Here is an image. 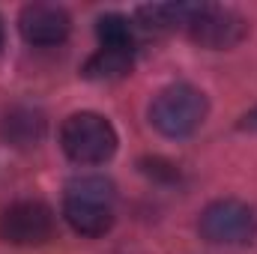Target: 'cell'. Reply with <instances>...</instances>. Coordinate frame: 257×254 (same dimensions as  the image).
I'll use <instances>...</instances> for the list:
<instances>
[{
	"instance_id": "1",
	"label": "cell",
	"mask_w": 257,
	"mask_h": 254,
	"mask_svg": "<svg viewBox=\"0 0 257 254\" xmlns=\"http://www.w3.org/2000/svg\"><path fill=\"white\" fill-rule=\"evenodd\" d=\"M63 215L81 236H105L114 224V183L105 177H78L66 186Z\"/></svg>"
},
{
	"instance_id": "2",
	"label": "cell",
	"mask_w": 257,
	"mask_h": 254,
	"mask_svg": "<svg viewBox=\"0 0 257 254\" xmlns=\"http://www.w3.org/2000/svg\"><path fill=\"white\" fill-rule=\"evenodd\" d=\"M209 114L206 96L192 84H171L150 102V123L165 138H189L203 126Z\"/></svg>"
},
{
	"instance_id": "3",
	"label": "cell",
	"mask_w": 257,
	"mask_h": 254,
	"mask_svg": "<svg viewBox=\"0 0 257 254\" xmlns=\"http://www.w3.org/2000/svg\"><path fill=\"white\" fill-rule=\"evenodd\" d=\"M117 129L96 111L66 117L60 126V147L75 165H102L117 153Z\"/></svg>"
},
{
	"instance_id": "4",
	"label": "cell",
	"mask_w": 257,
	"mask_h": 254,
	"mask_svg": "<svg viewBox=\"0 0 257 254\" xmlns=\"http://www.w3.org/2000/svg\"><path fill=\"white\" fill-rule=\"evenodd\" d=\"M254 209L242 200L224 197V200H212L197 221V230L203 239L218 242V245H236L245 242L254 233Z\"/></svg>"
},
{
	"instance_id": "5",
	"label": "cell",
	"mask_w": 257,
	"mask_h": 254,
	"mask_svg": "<svg viewBox=\"0 0 257 254\" xmlns=\"http://www.w3.org/2000/svg\"><path fill=\"white\" fill-rule=\"evenodd\" d=\"M54 209L42 200H18L0 215V236L12 245H42L54 236Z\"/></svg>"
},
{
	"instance_id": "6",
	"label": "cell",
	"mask_w": 257,
	"mask_h": 254,
	"mask_svg": "<svg viewBox=\"0 0 257 254\" xmlns=\"http://www.w3.org/2000/svg\"><path fill=\"white\" fill-rule=\"evenodd\" d=\"M245 33H248V21L239 12L224 9V6H212V3L203 6V12L189 27V36L200 48H209V51L233 48L245 39Z\"/></svg>"
},
{
	"instance_id": "7",
	"label": "cell",
	"mask_w": 257,
	"mask_h": 254,
	"mask_svg": "<svg viewBox=\"0 0 257 254\" xmlns=\"http://www.w3.org/2000/svg\"><path fill=\"white\" fill-rule=\"evenodd\" d=\"M18 30L30 45H60L72 33V18L63 6L27 3L18 12Z\"/></svg>"
},
{
	"instance_id": "8",
	"label": "cell",
	"mask_w": 257,
	"mask_h": 254,
	"mask_svg": "<svg viewBox=\"0 0 257 254\" xmlns=\"http://www.w3.org/2000/svg\"><path fill=\"white\" fill-rule=\"evenodd\" d=\"M45 135V114L39 108L15 105L0 117V141L15 150H30Z\"/></svg>"
},
{
	"instance_id": "9",
	"label": "cell",
	"mask_w": 257,
	"mask_h": 254,
	"mask_svg": "<svg viewBox=\"0 0 257 254\" xmlns=\"http://www.w3.org/2000/svg\"><path fill=\"white\" fill-rule=\"evenodd\" d=\"M206 3H147L138 6V18L150 30H189Z\"/></svg>"
},
{
	"instance_id": "10",
	"label": "cell",
	"mask_w": 257,
	"mask_h": 254,
	"mask_svg": "<svg viewBox=\"0 0 257 254\" xmlns=\"http://www.w3.org/2000/svg\"><path fill=\"white\" fill-rule=\"evenodd\" d=\"M135 66V54L126 48H99L81 69L84 78L90 81H120L126 78Z\"/></svg>"
},
{
	"instance_id": "11",
	"label": "cell",
	"mask_w": 257,
	"mask_h": 254,
	"mask_svg": "<svg viewBox=\"0 0 257 254\" xmlns=\"http://www.w3.org/2000/svg\"><path fill=\"white\" fill-rule=\"evenodd\" d=\"M96 36H99L102 48H126V51L135 48V24L117 12L102 15L96 21Z\"/></svg>"
},
{
	"instance_id": "12",
	"label": "cell",
	"mask_w": 257,
	"mask_h": 254,
	"mask_svg": "<svg viewBox=\"0 0 257 254\" xmlns=\"http://www.w3.org/2000/svg\"><path fill=\"white\" fill-rule=\"evenodd\" d=\"M239 129H242V132H257V108H251V111L239 120Z\"/></svg>"
},
{
	"instance_id": "13",
	"label": "cell",
	"mask_w": 257,
	"mask_h": 254,
	"mask_svg": "<svg viewBox=\"0 0 257 254\" xmlns=\"http://www.w3.org/2000/svg\"><path fill=\"white\" fill-rule=\"evenodd\" d=\"M0 45H3V18H0Z\"/></svg>"
}]
</instances>
